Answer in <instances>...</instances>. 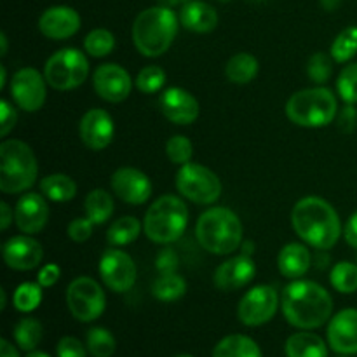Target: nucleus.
<instances>
[{
	"label": "nucleus",
	"mask_w": 357,
	"mask_h": 357,
	"mask_svg": "<svg viewBox=\"0 0 357 357\" xmlns=\"http://www.w3.org/2000/svg\"><path fill=\"white\" fill-rule=\"evenodd\" d=\"M26 357H51V356L45 354V352H42V351H37V349H35V351L28 352Z\"/></svg>",
	"instance_id": "nucleus-57"
},
{
	"label": "nucleus",
	"mask_w": 357,
	"mask_h": 357,
	"mask_svg": "<svg viewBox=\"0 0 357 357\" xmlns=\"http://www.w3.org/2000/svg\"><path fill=\"white\" fill-rule=\"evenodd\" d=\"M114 119L107 110L93 108V110L86 112L80 119L79 136L87 149L96 150V152L105 150L114 139Z\"/></svg>",
	"instance_id": "nucleus-17"
},
{
	"label": "nucleus",
	"mask_w": 357,
	"mask_h": 357,
	"mask_svg": "<svg viewBox=\"0 0 357 357\" xmlns=\"http://www.w3.org/2000/svg\"><path fill=\"white\" fill-rule=\"evenodd\" d=\"M312 265V255L302 243H289L279 251L278 267L286 279H300L309 272Z\"/></svg>",
	"instance_id": "nucleus-24"
},
{
	"label": "nucleus",
	"mask_w": 357,
	"mask_h": 357,
	"mask_svg": "<svg viewBox=\"0 0 357 357\" xmlns=\"http://www.w3.org/2000/svg\"><path fill=\"white\" fill-rule=\"evenodd\" d=\"M257 274V265L250 255H237L216 267L213 282L220 291H237L250 284Z\"/></svg>",
	"instance_id": "nucleus-16"
},
{
	"label": "nucleus",
	"mask_w": 357,
	"mask_h": 357,
	"mask_svg": "<svg viewBox=\"0 0 357 357\" xmlns=\"http://www.w3.org/2000/svg\"><path fill=\"white\" fill-rule=\"evenodd\" d=\"M157 2L164 7H176V6H181V3L185 6V3L190 2V0H157Z\"/></svg>",
	"instance_id": "nucleus-52"
},
{
	"label": "nucleus",
	"mask_w": 357,
	"mask_h": 357,
	"mask_svg": "<svg viewBox=\"0 0 357 357\" xmlns=\"http://www.w3.org/2000/svg\"><path fill=\"white\" fill-rule=\"evenodd\" d=\"M328 344L338 354H357V309H344L331 317Z\"/></svg>",
	"instance_id": "nucleus-22"
},
{
	"label": "nucleus",
	"mask_w": 357,
	"mask_h": 357,
	"mask_svg": "<svg viewBox=\"0 0 357 357\" xmlns=\"http://www.w3.org/2000/svg\"><path fill=\"white\" fill-rule=\"evenodd\" d=\"M159 107L164 117L178 126H188L199 117V101L194 94L181 87H167L162 91Z\"/></svg>",
	"instance_id": "nucleus-19"
},
{
	"label": "nucleus",
	"mask_w": 357,
	"mask_h": 357,
	"mask_svg": "<svg viewBox=\"0 0 357 357\" xmlns=\"http://www.w3.org/2000/svg\"><path fill=\"white\" fill-rule=\"evenodd\" d=\"M166 155L173 164L183 166V164L192 162V155H194V145L187 136L174 135L167 139L166 143Z\"/></svg>",
	"instance_id": "nucleus-40"
},
{
	"label": "nucleus",
	"mask_w": 357,
	"mask_h": 357,
	"mask_svg": "<svg viewBox=\"0 0 357 357\" xmlns=\"http://www.w3.org/2000/svg\"><path fill=\"white\" fill-rule=\"evenodd\" d=\"M3 261L9 268L20 272L31 271L37 268L44 260V250L38 241L30 237L28 234L24 236H14L3 244L2 248Z\"/></svg>",
	"instance_id": "nucleus-18"
},
{
	"label": "nucleus",
	"mask_w": 357,
	"mask_h": 357,
	"mask_svg": "<svg viewBox=\"0 0 357 357\" xmlns=\"http://www.w3.org/2000/svg\"><path fill=\"white\" fill-rule=\"evenodd\" d=\"M49 86L56 91H72L86 82L89 75V61L86 54L75 47L54 52L44 66Z\"/></svg>",
	"instance_id": "nucleus-8"
},
{
	"label": "nucleus",
	"mask_w": 357,
	"mask_h": 357,
	"mask_svg": "<svg viewBox=\"0 0 357 357\" xmlns=\"http://www.w3.org/2000/svg\"><path fill=\"white\" fill-rule=\"evenodd\" d=\"M142 232V223L135 216H122V218L115 220L110 225L107 232V243L110 246H128V244L135 243Z\"/></svg>",
	"instance_id": "nucleus-30"
},
{
	"label": "nucleus",
	"mask_w": 357,
	"mask_h": 357,
	"mask_svg": "<svg viewBox=\"0 0 357 357\" xmlns=\"http://www.w3.org/2000/svg\"><path fill=\"white\" fill-rule=\"evenodd\" d=\"M180 23L185 30L194 31V33H209L218 24V13L209 3L190 0L181 7Z\"/></svg>",
	"instance_id": "nucleus-23"
},
{
	"label": "nucleus",
	"mask_w": 357,
	"mask_h": 357,
	"mask_svg": "<svg viewBox=\"0 0 357 357\" xmlns=\"http://www.w3.org/2000/svg\"><path fill=\"white\" fill-rule=\"evenodd\" d=\"M333 61L331 54L326 52H314L307 61V75L314 84H326L333 75Z\"/></svg>",
	"instance_id": "nucleus-39"
},
{
	"label": "nucleus",
	"mask_w": 357,
	"mask_h": 357,
	"mask_svg": "<svg viewBox=\"0 0 357 357\" xmlns=\"http://www.w3.org/2000/svg\"><path fill=\"white\" fill-rule=\"evenodd\" d=\"M66 305L77 321L93 323L105 312L107 296L98 281L80 275L73 279L66 288Z\"/></svg>",
	"instance_id": "nucleus-10"
},
{
	"label": "nucleus",
	"mask_w": 357,
	"mask_h": 357,
	"mask_svg": "<svg viewBox=\"0 0 357 357\" xmlns=\"http://www.w3.org/2000/svg\"><path fill=\"white\" fill-rule=\"evenodd\" d=\"M84 209H86V216L94 225H103L114 213V199L103 188H94L87 194Z\"/></svg>",
	"instance_id": "nucleus-29"
},
{
	"label": "nucleus",
	"mask_w": 357,
	"mask_h": 357,
	"mask_svg": "<svg viewBox=\"0 0 357 357\" xmlns=\"http://www.w3.org/2000/svg\"><path fill=\"white\" fill-rule=\"evenodd\" d=\"M286 356L288 357H328V347L316 333L303 330L291 335L286 342Z\"/></svg>",
	"instance_id": "nucleus-25"
},
{
	"label": "nucleus",
	"mask_w": 357,
	"mask_h": 357,
	"mask_svg": "<svg viewBox=\"0 0 357 357\" xmlns=\"http://www.w3.org/2000/svg\"><path fill=\"white\" fill-rule=\"evenodd\" d=\"M6 302H7V296H6V289L0 288V310L6 309Z\"/></svg>",
	"instance_id": "nucleus-56"
},
{
	"label": "nucleus",
	"mask_w": 357,
	"mask_h": 357,
	"mask_svg": "<svg viewBox=\"0 0 357 357\" xmlns=\"http://www.w3.org/2000/svg\"><path fill=\"white\" fill-rule=\"evenodd\" d=\"M13 302L20 312H31L42 302V286L38 282H23L14 291Z\"/></svg>",
	"instance_id": "nucleus-37"
},
{
	"label": "nucleus",
	"mask_w": 357,
	"mask_h": 357,
	"mask_svg": "<svg viewBox=\"0 0 357 357\" xmlns=\"http://www.w3.org/2000/svg\"><path fill=\"white\" fill-rule=\"evenodd\" d=\"M281 309L291 326L309 331L321 328L330 319L333 298L317 282L295 279L282 289Z\"/></svg>",
	"instance_id": "nucleus-1"
},
{
	"label": "nucleus",
	"mask_w": 357,
	"mask_h": 357,
	"mask_svg": "<svg viewBox=\"0 0 357 357\" xmlns=\"http://www.w3.org/2000/svg\"><path fill=\"white\" fill-rule=\"evenodd\" d=\"M176 190L195 204L209 206L222 197L223 187L220 178L209 167L197 162H188L178 169Z\"/></svg>",
	"instance_id": "nucleus-9"
},
{
	"label": "nucleus",
	"mask_w": 357,
	"mask_h": 357,
	"mask_svg": "<svg viewBox=\"0 0 357 357\" xmlns=\"http://www.w3.org/2000/svg\"><path fill=\"white\" fill-rule=\"evenodd\" d=\"M38 176V164L33 150L21 139H6L0 145V190L21 194L33 187Z\"/></svg>",
	"instance_id": "nucleus-5"
},
{
	"label": "nucleus",
	"mask_w": 357,
	"mask_h": 357,
	"mask_svg": "<svg viewBox=\"0 0 357 357\" xmlns=\"http://www.w3.org/2000/svg\"><path fill=\"white\" fill-rule=\"evenodd\" d=\"M342 2H344V0H319L321 7H323L324 10H328V13H333V10H337L338 7L342 6Z\"/></svg>",
	"instance_id": "nucleus-51"
},
{
	"label": "nucleus",
	"mask_w": 357,
	"mask_h": 357,
	"mask_svg": "<svg viewBox=\"0 0 357 357\" xmlns=\"http://www.w3.org/2000/svg\"><path fill=\"white\" fill-rule=\"evenodd\" d=\"M337 115V96L323 86L298 91L286 103V117L300 128H324L331 124Z\"/></svg>",
	"instance_id": "nucleus-7"
},
{
	"label": "nucleus",
	"mask_w": 357,
	"mask_h": 357,
	"mask_svg": "<svg viewBox=\"0 0 357 357\" xmlns=\"http://www.w3.org/2000/svg\"><path fill=\"white\" fill-rule=\"evenodd\" d=\"M40 192L49 201L68 202L77 195V183L68 174L52 173L42 178Z\"/></svg>",
	"instance_id": "nucleus-28"
},
{
	"label": "nucleus",
	"mask_w": 357,
	"mask_h": 357,
	"mask_svg": "<svg viewBox=\"0 0 357 357\" xmlns=\"http://www.w3.org/2000/svg\"><path fill=\"white\" fill-rule=\"evenodd\" d=\"M114 194L126 204L139 206L145 204L152 197V181L143 171L136 167H121L110 178Z\"/></svg>",
	"instance_id": "nucleus-15"
},
{
	"label": "nucleus",
	"mask_w": 357,
	"mask_h": 357,
	"mask_svg": "<svg viewBox=\"0 0 357 357\" xmlns=\"http://www.w3.org/2000/svg\"><path fill=\"white\" fill-rule=\"evenodd\" d=\"M86 344L87 352L93 357H112L115 352V338L107 328H91Z\"/></svg>",
	"instance_id": "nucleus-36"
},
{
	"label": "nucleus",
	"mask_w": 357,
	"mask_h": 357,
	"mask_svg": "<svg viewBox=\"0 0 357 357\" xmlns=\"http://www.w3.org/2000/svg\"><path fill=\"white\" fill-rule=\"evenodd\" d=\"M331 58L337 63H347L357 54V26H349L337 35L330 49Z\"/></svg>",
	"instance_id": "nucleus-35"
},
{
	"label": "nucleus",
	"mask_w": 357,
	"mask_h": 357,
	"mask_svg": "<svg viewBox=\"0 0 357 357\" xmlns=\"http://www.w3.org/2000/svg\"><path fill=\"white\" fill-rule=\"evenodd\" d=\"M0 44H2V49H0V56L7 54V35L0 33Z\"/></svg>",
	"instance_id": "nucleus-54"
},
{
	"label": "nucleus",
	"mask_w": 357,
	"mask_h": 357,
	"mask_svg": "<svg viewBox=\"0 0 357 357\" xmlns=\"http://www.w3.org/2000/svg\"><path fill=\"white\" fill-rule=\"evenodd\" d=\"M344 237L345 241H347L349 246H352L354 250H357V211L347 220V223H345Z\"/></svg>",
	"instance_id": "nucleus-48"
},
{
	"label": "nucleus",
	"mask_w": 357,
	"mask_h": 357,
	"mask_svg": "<svg viewBox=\"0 0 357 357\" xmlns=\"http://www.w3.org/2000/svg\"><path fill=\"white\" fill-rule=\"evenodd\" d=\"M178 268V257L173 250L166 248V250L160 251V255L157 257V271L160 274H166V272H176Z\"/></svg>",
	"instance_id": "nucleus-47"
},
{
	"label": "nucleus",
	"mask_w": 357,
	"mask_h": 357,
	"mask_svg": "<svg viewBox=\"0 0 357 357\" xmlns=\"http://www.w3.org/2000/svg\"><path fill=\"white\" fill-rule=\"evenodd\" d=\"M17 121V114L13 105L7 100L0 101V135L7 136L14 129Z\"/></svg>",
	"instance_id": "nucleus-45"
},
{
	"label": "nucleus",
	"mask_w": 357,
	"mask_h": 357,
	"mask_svg": "<svg viewBox=\"0 0 357 357\" xmlns=\"http://www.w3.org/2000/svg\"><path fill=\"white\" fill-rule=\"evenodd\" d=\"M337 126L344 135L354 132V129L357 128V110L354 105L345 103V107L337 115Z\"/></svg>",
	"instance_id": "nucleus-44"
},
{
	"label": "nucleus",
	"mask_w": 357,
	"mask_h": 357,
	"mask_svg": "<svg viewBox=\"0 0 357 357\" xmlns=\"http://www.w3.org/2000/svg\"><path fill=\"white\" fill-rule=\"evenodd\" d=\"M251 2H264V0H251Z\"/></svg>",
	"instance_id": "nucleus-59"
},
{
	"label": "nucleus",
	"mask_w": 357,
	"mask_h": 357,
	"mask_svg": "<svg viewBox=\"0 0 357 357\" xmlns=\"http://www.w3.org/2000/svg\"><path fill=\"white\" fill-rule=\"evenodd\" d=\"M164 84H166V72L157 65H149L139 70L135 80L136 89L142 91L143 94L159 93Z\"/></svg>",
	"instance_id": "nucleus-38"
},
{
	"label": "nucleus",
	"mask_w": 357,
	"mask_h": 357,
	"mask_svg": "<svg viewBox=\"0 0 357 357\" xmlns=\"http://www.w3.org/2000/svg\"><path fill=\"white\" fill-rule=\"evenodd\" d=\"M93 87L101 100L108 103H122L131 94L132 79L128 70L117 63H105L94 72Z\"/></svg>",
	"instance_id": "nucleus-14"
},
{
	"label": "nucleus",
	"mask_w": 357,
	"mask_h": 357,
	"mask_svg": "<svg viewBox=\"0 0 357 357\" xmlns=\"http://www.w3.org/2000/svg\"><path fill=\"white\" fill-rule=\"evenodd\" d=\"M6 82H7V72H6V66L0 65V89H3V87H6Z\"/></svg>",
	"instance_id": "nucleus-53"
},
{
	"label": "nucleus",
	"mask_w": 357,
	"mask_h": 357,
	"mask_svg": "<svg viewBox=\"0 0 357 357\" xmlns=\"http://www.w3.org/2000/svg\"><path fill=\"white\" fill-rule=\"evenodd\" d=\"M115 47V37L107 28H94L84 38V49L93 58L108 56Z\"/></svg>",
	"instance_id": "nucleus-34"
},
{
	"label": "nucleus",
	"mask_w": 357,
	"mask_h": 357,
	"mask_svg": "<svg viewBox=\"0 0 357 357\" xmlns=\"http://www.w3.org/2000/svg\"><path fill=\"white\" fill-rule=\"evenodd\" d=\"M58 357H87L82 342L75 337H63L56 345Z\"/></svg>",
	"instance_id": "nucleus-43"
},
{
	"label": "nucleus",
	"mask_w": 357,
	"mask_h": 357,
	"mask_svg": "<svg viewBox=\"0 0 357 357\" xmlns=\"http://www.w3.org/2000/svg\"><path fill=\"white\" fill-rule=\"evenodd\" d=\"M180 28V17L171 7L155 6L142 10L132 23V42L146 58H159L169 51Z\"/></svg>",
	"instance_id": "nucleus-3"
},
{
	"label": "nucleus",
	"mask_w": 357,
	"mask_h": 357,
	"mask_svg": "<svg viewBox=\"0 0 357 357\" xmlns=\"http://www.w3.org/2000/svg\"><path fill=\"white\" fill-rule=\"evenodd\" d=\"M220 2H230V0H220Z\"/></svg>",
	"instance_id": "nucleus-61"
},
{
	"label": "nucleus",
	"mask_w": 357,
	"mask_h": 357,
	"mask_svg": "<svg viewBox=\"0 0 357 357\" xmlns=\"http://www.w3.org/2000/svg\"><path fill=\"white\" fill-rule=\"evenodd\" d=\"M279 309V295L272 286H255L241 298L237 317L244 326L257 328L268 323Z\"/></svg>",
	"instance_id": "nucleus-11"
},
{
	"label": "nucleus",
	"mask_w": 357,
	"mask_h": 357,
	"mask_svg": "<svg viewBox=\"0 0 357 357\" xmlns=\"http://www.w3.org/2000/svg\"><path fill=\"white\" fill-rule=\"evenodd\" d=\"M59 274H61V268L56 264H47L38 271L37 274V282L42 288H51L56 282L59 281Z\"/></svg>",
	"instance_id": "nucleus-46"
},
{
	"label": "nucleus",
	"mask_w": 357,
	"mask_h": 357,
	"mask_svg": "<svg viewBox=\"0 0 357 357\" xmlns=\"http://www.w3.org/2000/svg\"><path fill=\"white\" fill-rule=\"evenodd\" d=\"M94 229V223L91 222L89 218H75L72 223L68 225L66 232H68V237L75 243H86L87 239L91 237Z\"/></svg>",
	"instance_id": "nucleus-42"
},
{
	"label": "nucleus",
	"mask_w": 357,
	"mask_h": 357,
	"mask_svg": "<svg viewBox=\"0 0 357 357\" xmlns=\"http://www.w3.org/2000/svg\"><path fill=\"white\" fill-rule=\"evenodd\" d=\"M258 70H260V65H258V59L253 54L237 52L227 61L225 75L232 84L244 86V84H250L251 80L257 79Z\"/></svg>",
	"instance_id": "nucleus-27"
},
{
	"label": "nucleus",
	"mask_w": 357,
	"mask_h": 357,
	"mask_svg": "<svg viewBox=\"0 0 357 357\" xmlns=\"http://www.w3.org/2000/svg\"><path fill=\"white\" fill-rule=\"evenodd\" d=\"M338 357H351V356H345V354H342V356H338Z\"/></svg>",
	"instance_id": "nucleus-60"
},
{
	"label": "nucleus",
	"mask_w": 357,
	"mask_h": 357,
	"mask_svg": "<svg viewBox=\"0 0 357 357\" xmlns=\"http://www.w3.org/2000/svg\"><path fill=\"white\" fill-rule=\"evenodd\" d=\"M100 275L108 289L114 293H126L135 286L138 268L126 251L110 248L100 260Z\"/></svg>",
	"instance_id": "nucleus-13"
},
{
	"label": "nucleus",
	"mask_w": 357,
	"mask_h": 357,
	"mask_svg": "<svg viewBox=\"0 0 357 357\" xmlns=\"http://www.w3.org/2000/svg\"><path fill=\"white\" fill-rule=\"evenodd\" d=\"M187 225L188 208L176 195H162L153 201L143 218V232L155 244L176 243Z\"/></svg>",
	"instance_id": "nucleus-6"
},
{
	"label": "nucleus",
	"mask_w": 357,
	"mask_h": 357,
	"mask_svg": "<svg viewBox=\"0 0 357 357\" xmlns=\"http://www.w3.org/2000/svg\"><path fill=\"white\" fill-rule=\"evenodd\" d=\"M337 93L344 100V103H357V63H349L344 66L337 79Z\"/></svg>",
	"instance_id": "nucleus-41"
},
{
	"label": "nucleus",
	"mask_w": 357,
	"mask_h": 357,
	"mask_svg": "<svg viewBox=\"0 0 357 357\" xmlns=\"http://www.w3.org/2000/svg\"><path fill=\"white\" fill-rule=\"evenodd\" d=\"M14 222V211L7 202H0V229L7 230L10 223Z\"/></svg>",
	"instance_id": "nucleus-49"
},
{
	"label": "nucleus",
	"mask_w": 357,
	"mask_h": 357,
	"mask_svg": "<svg viewBox=\"0 0 357 357\" xmlns=\"http://www.w3.org/2000/svg\"><path fill=\"white\" fill-rule=\"evenodd\" d=\"M176 357H194V356H188V354H181V356H176Z\"/></svg>",
	"instance_id": "nucleus-58"
},
{
	"label": "nucleus",
	"mask_w": 357,
	"mask_h": 357,
	"mask_svg": "<svg viewBox=\"0 0 357 357\" xmlns=\"http://www.w3.org/2000/svg\"><path fill=\"white\" fill-rule=\"evenodd\" d=\"M330 282L338 293L351 295L357 291V265L352 261H340L331 268Z\"/></svg>",
	"instance_id": "nucleus-33"
},
{
	"label": "nucleus",
	"mask_w": 357,
	"mask_h": 357,
	"mask_svg": "<svg viewBox=\"0 0 357 357\" xmlns=\"http://www.w3.org/2000/svg\"><path fill=\"white\" fill-rule=\"evenodd\" d=\"M291 225L296 236L317 251H328L342 236L340 216L333 206L321 197H303L291 211Z\"/></svg>",
	"instance_id": "nucleus-2"
},
{
	"label": "nucleus",
	"mask_w": 357,
	"mask_h": 357,
	"mask_svg": "<svg viewBox=\"0 0 357 357\" xmlns=\"http://www.w3.org/2000/svg\"><path fill=\"white\" fill-rule=\"evenodd\" d=\"M0 354H2V357H20L14 345L9 340H6V338L0 340Z\"/></svg>",
	"instance_id": "nucleus-50"
},
{
	"label": "nucleus",
	"mask_w": 357,
	"mask_h": 357,
	"mask_svg": "<svg viewBox=\"0 0 357 357\" xmlns=\"http://www.w3.org/2000/svg\"><path fill=\"white\" fill-rule=\"evenodd\" d=\"M42 331L44 330H42L40 321L35 319V317H23L21 321H17L13 330L14 342H16L21 351L31 352L40 344Z\"/></svg>",
	"instance_id": "nucleus-32"
},
{
	"label": "nucleus",
	"mask_w": 357,
	"mask_h": 357,
	"mask_svg": "<svg viewBox=\"0 0 357 357\" xmlns=\"http://www.w3.org/2000/svg\"><path fill=\"white\" fill-rule=\"evenodd\" d=\"M152 293L160 302H176L187 293V282L176 272H166L153 281Z\"/></svg>",
	"instance_id": "nucleus-31"
},
{
	"label": "nucleus",
	"mask_w": 357,
	"mask_h": 357,
	"mask_svg": "<svg viewBox=\"0 0 357 357\" xmlns=\"http://www.w3.org/2000/svg\"><path fill=\"white\" fill-rule=\"evenodd\" d=\"M241 246H244V250H243V253L244 255H253V251H255V248H253V243H244V244H241Z\"/></svg>",
	"instance_id": "nucleus-55"
},
{
	"label": "nucleus",
	"mask_w": 357,
	"mask_h": 357,
	"mask_svg": "<svg viewBox=\"0 0 357 357\" xmlns=\"http://www.w3.org/2000/svg\"><path fill=\"white\" fill-rule=\"evenodd\" d=\"M49 220V206L44 195L37 192H28L17 201L14 208V222L23 234L33 236L42 232Z\"/></svg>",
	"instance_id": "nucleus-20"
},
{
	"label": "nucleus",
	"mask_w": 357,
	"mask_h": 357,
	"mask_svg": "<svg viewBox=\"0 0 357 357\" xmlns=\"http://www.w3.org/2000/svg\"><path fill=\"white\" fill-rule=\"evenodd\" d=\"M45 75H42L37 68L24 66L17 70L9 84L10 98L14 103L24 112H37L44 107L45 96Z\"/></svg>",
	"instance_id": "nucleus-12"
},
{
	"label": "nucleus",
	"mask_w": 357,
	"mask_h": 357,
	"mask_svg": "<svg viewBox=\"0 0 357 357\" xmlns=\"http://www.w3.org/2000/svg\"><path fill=\"white\" fill-rule=\"evenodd\" d=\"M195 237L206 251L223 257L237 251L243 244V223L232 209L216 206L199 216Z\"/></svg>",
	"instance_id": "nucleus-4"
},
{
	"label": "nucleus",
	"mask_w": 357,
	"mask_h": 357,
	"mask_svg": "<svg viewBox=\"0 0 357 357\" xmlns=\"http://www.w3.org/2000/svg\"><path fill=\"white\" fill-rule=\"evenodd\" d=\"M80 28V16L75 9L66 6L49 7L38 17V30L51 40H66Z\"/></svg>",
	"instance_id": "nucleus-21"
},
{
	"label": "nucleus",
	"mask_w": 357,
	"mask_h": 357,
	"mask_svg": "<svg viewBox=\"0 0 357 357\" xmlns=\"http://www.w3.org/2000/svg\"><path fill=\"white\" fill-rule=\"evenodd\" d=\"M213 357H261V349L246 335H229L216 344Z\"/></svg>",
	"instance_id": "nucleus-26"
}]
</instances>
